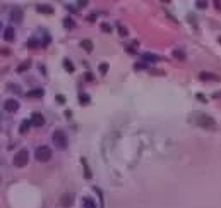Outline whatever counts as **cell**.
<instances>
[{
  "label": "cell",
  "mask_w": 221,
  "mask_h": 208,
  "mask_svg": "<svg viewBox=\"0 0 221 208\" xmlns=\"http://www.w3.org/2000/svg\"><path fill=\"white\" fill-rule=\"evenodd\" d=\"M190 121L194 122L195 126L202 127V129H208V131L216 129V122H214V119H212L211 115H208V114H204V112H192L190 114Z\"/></svg>",
  "instance_id": "1"
},
{
  "label": "cell",
  "mask_w": 221,
  "mask_h": 208,
  "mask_svg": "<svg viewBox=\"0 0 221 208\" xmlns=\"http://www.w3.org/2000/svg\"><path fill=\"white\" fill-rule=\"evenodd\" d=\"M53 144H55L58 150H65V148L69 146V139H67V134H65L64 131L57 129L53 133Z\"/></svg>",
  "instance_id": "2"
},
{
  "label": "cell",
  "mask_w": 221,
  "mask_h": 208,
  "mask_svg": "<svg viewBox=\"0 0 221 208\" xmlns=\"http://www.w3.org/2000/svg\"><path fill=\"white\" fill-rule=\"evenodd\" d=\"M35 158L38 162H48L52 158V148L48 146H38L35 150Z\"/></svg>",
  "instance_id": "3"
},
{
  "label": "cell",
  "mask_w": 221,
  "mask_h": 208,
  "mask_svg": "<svg viewBox=\"0 0 221 208\" xmlns=\"http://www.w3.org/2000/svg\"><path fill=\"white\" fill-rule=\"evenodd\" d=\"M28 162H29V152L28 150H19L14 155V165L16 167H26Z\"/></svg>",
  "instance_id": "4"
},
{
  "label": "cell",
  "mask_w": 221,
  "mask_h": 208,
  "mask_svg": "<svg viewBox=\"0 0 221 208\" xmlns=\"http://www.w3.org/2000/svg\"><path fill=\"white\" fill-rule=\"evenodd\" d=\"M58 203H60L64 208H70V206H72V203H74V195H72V193H64V195H60Z\"/></svg>",
  "instance_id": "5"
},
{
  "label": "cell",
  "mask_w": 221,
  "mask_h": 208,
  "mask_svg": "<svg viewBox=\"0 0 221 208\" xmlns=\"http://www.w3.org/2000/svg\"><path fill=\"white\" fill-rule=\"evenodd\" d=\"M4 109L7 110V112H10V114L17 112L19 110V102L17 100H14V98H7L4 102Z\"/></svg>",
  "instance_id": "6"
},
{
  "label": "cell",
  "mask_w": 221,
  "mask_h": 208,
  "mask_svg": "<svg viewBox=\"0 0 221 208\" xmlns=\"http://www.w3.org/2000/svg\"><path fill=\"white\" fill-rule=\"evenodd\" d=\"M31 122H33V126H36V127L45 126V117H43V114L33 112V114H31Z\"/></svg>",
  "instance_id": "7"
},
{
  "label": "cell",
  "mask_w": 221,
  "mask_h": 208,
  "mask_svg": "<svg viewBox=\"0 0 221 208\" xmlns=\"http://www.w3.org/2000/svg\"><path fill=\"white\" fill-rule=\"evenodd\" d=\"M22 17H24V14H22V9H19V7H16V9H12V12H10V19H12L14 22H21Z\"/></svg>",
  "instance_id": "8"
},
{
  "label": "cell",
  "mask_w": 221,
  "mask_h": 208,
  "mask_svg": "<svg viewBox=\"0 0 221 208\" xmlns=\"http://www.w3.org/2000/svg\"><path fill=\"white\" fill-rule=\"evenodd\" d=\"M199 79H202V81H219V76L212 72H201Z\"/></svg>",
  "instance_id": "9"
},
{
  "label": "cell",
  "mask_w": 221,
  "mask_h": 208,
  "mask_svg": "<svg viewBox=\"0 0 221 208\" xmlns=\"http://www.w3.org/2000/svg\"><path fill=\"white\" fill-rule=\"evenodd\" d=\"M36 10H38L39 14H48V16L53 14V9L50 7V5H46V4H38L36 5Z\"/></svg>",
  "instance_id": "10"
},
{
  "label": "cell",
  "mask_w": 221,
  "mask_h": 208,
  "mask_svg": "<svg viewBox=\"0 0 221 208\" xmlns=\"http://www.w3.org/2000/svg\"><path fill=\"white\" fill-rule=\"evenodd\" d=\"M142 60H144V62H158V60H160V57L154 55V53L144 52V53H142Z\"/></svg>",
  "instance_id": "11"
},
{
  "label": "cell",
  "mask_w": 221,
  "mask_h": 208,
  "mask_svg": "<svg viewBox=\"0 0 221 208\" xmlns=\"http://www.w3.org/2000/svg\"><path fill=\"white\" fill-rule=\"evenodd\" d=\"M14 36H16V31H14V28H5L4 29V38L7 40V41H12L14 40Z\"/></svg>",
  "instance_id": "12"
},
{
  "label": "cell",
  "mask_w": 221,
  "mask_h": 208,
  "mask_svg": "<svg viewBox=\"0 0 221 208\" xmlns=\"http://www.w3.org/2000/svg\"><path fill=\"white\" fill-rule=\"evenodd\" d=\"M81 162H83V167H84V177L91 179L93 177V172H91V169H89V165H87L86 158H81Z\"/></svg>",
  "instance_id": "13"
},
{
  "label": "cell",
  "mask_w": 221,
  "mask_h": 208,
  "mask_svg": "<svg viewBox=\"0 0 221 208\" xmlns=\"http://www.w3.org/2000/svg\"><path fill=\"white\" fill-rule=\"evenodd\" d=\"M83 203H84V208H96L94 199L89 198V196H84V198H83Z\"/></svg>",
  "instance_id": "14"
},
{
  "label": "cell",
  "mask_w": 221,
  "mask_h": 208,
  "mask_svg": "<svg viewBox=\"0 0 221 208\" xmlns=\"http://www.w3.org/2000/svg\"><path fill=\"white\" fill-rule=\"evenodd\" d=\"M81 47H83L87 53L93 52V48H94V47H93V41H91V40H83V41H81Z\"/></svg>",
  "instance_id": "15"
},
{
  "label": "cell",
  "mask_w": 221,
  "mask_h": 208,
  "mask_svg": "<svg viewBox=\"0 0 221 208\" xmlns=\"http://www.w3.org/2000/svg\"><path fill=\"white\" fill-rule=\"evenodd\" d=\"M43 93H45V91L41 90V88H38V90L29 91V93H28V96H29V98H41V96H43Z\"/></svg>",
  "instance_id": "16"
},
{
  "label": "cell",
  "mask_w": 221,
  "mask_h": 208,
  "mask_svg": "<svg viewBox=\"0 0 221 208\" xmlns=\"http://www.w3.org/2000/svg\"><path fill=\"white\" fill-rule=\"evenodd\" d=\"M29 126H33V122H31V119H29V121H28V119H26V121H24V122H22V124H21V127H19V131H21V133H26V131L29 129Z\"/></svg>",
  "instance_id": "17"
},
{
  "label": "cell",
  "mask_w": 221,
  "mask_h": 208,
  "mask_svg": "<svg viewBox=\"0 0 221 208\" xmlns=\"http://www.w3.org/2000/svg\"><path fill=\"white\" fill-rule=\"evenodd\" d=\"M64 67L67 72H74V64L69 60V59H64Z\"/></svg>",
  "instance_id": "18"
},
{
  "label": "cell",
  "mask_w": 221,
  "mask_h": 208,
  "mask_svg": "<svg viewBox=\"0 0 221 208\" xmlns=\"http://www.w3.org/2000/svg\"><path fill=\"white\" fill-rule=\"evenodd\" d=\"M117 29H118V33H120V36H122V38H127V35H129V31H127V28H123L122 24H117Z\"/></svg>",
  "instance_id": "19"
},
{
  "label": "cell",
  "mask_w": 221,
  "mask_h": 208,
  "mask_svg": "<svg viewBox=\"0 0 221 208\" xmlns=\"http://www.w3.org/2000/svg\"><path fill=\"white\" fill-rule=\"evenodd\" d=\"M79 102H81L83 105L89 103V96H87V95H84V93H81V95H79Z\"/></svg>",
  "instance_id": "20"
},
{
  "label": "cell",
  "mask_w": 221,
  "mask_h": 208,
  "mask_svg": "<svg viewBox=\"0 0 221 208\" xmlns=\"http://www.w3.org/2000/svg\"><path fill=\"white\" fill-rule=\"evenodd\" d=\"M38 40H36V38H31L29 40V41H28V47H29V48H36V47H38Z\"/></svg>",
  "instance_id": "21"
},
{
  "label": "cell",
  "mask_w": 221,
  "mask_h": 208,
  "mask_svg": "<svg viewBox=\"0 0 221 208\" xmlns=\"http://www.w3.org/2000/svg\"><path fill=\"white\" fill-rule=\"evenodd\" d=\"M64 24H65V28H69V29H70V28H74V21L70 17L64 19Z\"/></svg>",
  "instance_id": "22"
},
{
  "label": "cell",
  "mask_w": 221,
  "mask_h": 208,
  "mask_svg": "<svg viewBox=\"0 0 221 208\" xmlns=\"http://www.w3.org/2000/svg\"><path fill=\"white\" fill-rule=\"evenodd\" d=\"M100 71H101V74H106V72H108V64H106V62L100 64Z\"/></svg>",
  "instance_id": "23"
},
{
  "label": "cell",
  "mask_w": 221,
  "mask_h": 208,
  "mask_svg": "<svg viewBox=\"0 0 221 208\" xmlns=\"http://www.w3.org/2000/svg\"><path fill=\"white\" fill-rule=\"evenodd\" d=\"M29 65H31V62H24V64H22L21 67L17 69V72H24V71H26L28 67H29Z\"/></svg>",
  "instance_id": "24"
},
{
  "label": "cell",
  "mask_w": 221,
  "mask_h": 208,
  "mask_svg": "<svg viewBox=\"0 0 221 208\" xmlns=\"http://www.w3.org/2000/svg\"><path fill=\"white\" fill-rule=\"evenodd\" d=\"M195 7H197V9H206V7H208V4H206V2H202V0H199V2H195Z\"/></svg>",
  "instance_id": "25"
},
{
  "label": "cell",
  "mask_w": 221,
  "mask_h": 208,
  "mask_svg": "<svg viewBox=\"0 0 221 208\" xmlns=\"http://www.w3.org/2000/svg\"><path fill=\"white\" fill-rule=\"evenodd\" d=\"M101 29H103L105 33H110V31H112V26H108L106 22H103V24H101Z\"/></svg>",
  "instance_id": "26"
},
{
  "label": "cell",
  "mask_w": 221,
  "mask_h": 208,
  "mask_svg": "<svg viewBox=\"0 0 221 208\" xmlns=\"http://www.w3.org/2000/svg\"><path fill=\"white\" fill-rule=\"evenodd\" d=\"M175 57H177V59H185V53H183L182 50H175Z\"/></svg>",
  "instance_id": "27"
},
{
  "label": "cell",
  "mask_w": 221,
  "mask_h": 208,
  "mask_svg": "<svg viewBox=\"0 0 221 208\" xmlns=\"http://www.w3.org/2000/svg\"><path fill=\"white\" fill-rule=\"evenodd\" d=\"M147 65H146V62H137L135 64V69H146Z\"/></svg>",
  "instance_id": "28"
},
{
  "label": "cell",
  "mask_w": 221,
  "mask_h": 208,
  "mask_svg": "<svg viewBox=\"0 0 221 208\" xmlns=\"http://www.w3.org/2000/svg\"><path fill=\"white\" fill-rule=\"evenodd\" d=\"M84 79H86V81H93V79H94V76H93L91 72H86V74H84Z\"/></svg>",
  "instance_id": "29"
},
{
  "label": "cell",
  "mask_w": 221,
  "mask_h": 208,
  "mask_svg": "<svg viewBox=\"0 0 221 208\" xmlns=\"http://www.w3.org/2000/svg\"><path fill=\"white\" fill-rule=\"evenodd\" d=\"M187 19H189V21H190L192 24H194V26L197 24V19H194V16H192V14H189V16H187Z\"/></svg>",
  "instance_id": "30"
},
{
  "label": "cell",
  "mask_w": 221,
  "mask_h": 208,
  "mask_svg": "<svg viewBox=\"0 0 221 208\" xmlns=\"http://www.w3.org/2000/svg\"><path fill=\"white\" fill-rule=\"evenodd\" d=\"M7 88H9V90H16V91H17V93H19V91H21V88H19V86H14V84H9V86H7Z\"/></svg>",
  "instance_id": "31"
},
{
  "label": "cell",
  "mask_w": 221,
  "mask_h": 208,
  "mask_svg": "<svg viewBox=\"0 0 221 208\" xmlns=\"http://www.w3.org/2000/svg\"><path fill=\"white\" fill-rule=\"evenodd\" d=\"M65 117L70 119V117H72V112H70V110H67V112H65Z\"/></svg>",
  "instance_id": "32"
},
{
  "label": "cell",
  "mask_w": 221,
  "mask_h": 208,
  "mask_svg": "<svg viewBox=\"0 0 221 208\" xmlns=\"http://www.w3.org/2000/svg\"><path fill=\"white\" fill-rule=\"evenodd\" d=\"M2 55H9V50H7V48H2Z\"/></svg>",
  "instance_id": "33"
}]
</instances>
